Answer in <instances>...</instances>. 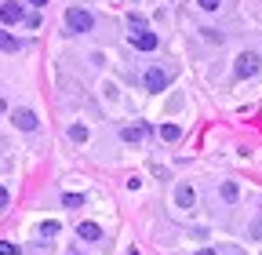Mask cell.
Wrapping results in <instances>:
<instances>
[{"mask_svg":"<svg viewBox=\"0 0 262 255\" xmlns=\"http://www.w3.org/2000/svg\"><path fill=\"white\" fill-rule=\"evenodd\" d=\"M0 18H4V22H22V18H26V11H22V4L8 0V4H0Z\"/></svg>","mask_w":262,"mask_h":255,"instance_id":"obj_5","label":"cell"},{"mask_svg":"<svg viewBox=\"0 0 262 255\" xmlns=\"http://www.w3.org/2000/svg\"><path fill=\"white\" fill-rule=\"evenodd\" d=\"M160 139H164V142H175V139H179V128H175V124H160Z\"/></svg>","mask_w":262,"mask_h":255,"instance_id":"obj_12","label":"cell"},{"mask_svg":"<svg viewBox=\"0 0 262 255\" xmlns=\"http://www.w3.org/2000/svg\"><path fill=\"white\" fill-rule=\"evenodd\" d=\"M11 120L22 128V132H33V128H37V113H33V110H15Z\"/></svg>","mask_w":262,"mask_h":255,"instance_id":"obj_7","label":"cell"},{"mask_svg":"<svg viewBox=\"0 0 262 255\" xmlns=\"http://www.w3.org/2000/svg\"><path fill=\"white\" fill-rule=\"evenodd\" d=\"M4 208H8V189L0 186V211H4Z\"/></svg>","mask_w":262,"mask_h":255,"instance_id":"obj_19","label":"cell"},{"mask_svg":"<svg viewBox=\"0 0 262 255\" xmlns=\"http://www.w3.org/2000/svg\"><path fill=\"white\" fill-rule=\"evenodd\" d=\"M258 62H262V58H258L255 51H244V55L237 58V77H255V73H258Z\"/></svg>","mask_w":262,"mask_h":255,"instance_id":"obj_2","label":"cell"},{"mask_svg":"<svg viewBox=\"0 0 262 255\" xmlns=\"http://www.w3.org/2000/svg\"><path fill=\"white\" fill-rule=\"evenodd\" d=\"M29 4H33V8H44V4H48V0H29Z\"/></svg>","mask_w":262,"mask_h":255,"instance_id":"obj_20","label":"cell"},{"mask_svg":"<svg viewBox=\"0 0 262 255\" xmlns=\"http://www.w3.org/2000/svg\"><path fill=\"white\" fill-rule=\"evenodd\" d=\"M196 4H201L204 11H219V4H222V0H196Z\"/></svg>","mask_w":262,"mask_h":255,"instance_id":"obj_18","label":"cell"},{"mask_svg":"<svg viewBox=\"0 0 262 255\" xmlns=\"http://www.w3.org/2000/svg\"><path fill=\"white\" fill-rule=\"evenodd\" d=\"M66 26H70V33H91L95 18H91L88 8H70L66 11Z\"/></svg>","mask_w":262,"mask_h":255,"instance_id":"obj_1","label":"cell"},{"mask_svg":"<svg viewBox=\"0 0 262 255\" xmlns=\"http://www.w3.org/2000/svg\"><path fill=\"white\" fill-rule=\"evenodd\" d=\"M40 233H44V237H55V233H58V222H55V219H51V222H44Z\"/></svg>","mask_w":262,"mask_h":255,"instance_id":"obj_16","label":"cell"},{"mask_svg":"<svg viewBox=\"0 0 262 255\" xmlns=\"http://www.w3.org/2000/svg\"><path fill=\"white\" fill-rule=\"evenodd\" d=\"M131 44H135L139 51H157V33H149V29H142V33H131Z\"/></svg>","mask_w":262,"mask_h":255,"instance_id":"obj_4","label":"cell"},{"mask_svg":"<svg viewBox=\"0 0 262 255\" xmlns=\"http://www.w3.org/2000/svg\"><path fill=\"white\" fill-rule=\"evenodd\" d=\"M127 255H139V248H131V251H127Z\"/></svg>","mask_w":262,"mask_h":255,"instance_id":"obj_22","label":"cell"},{"mask_svg":"<svg viewBox=\"0 0 262 255\" xmlns=\"http://www.w3.org/2000/svg\"><path fill=\"white\" fill-rule=\"evenodd\" d=\"M62 204H66V208H84V197H77V194H66V197H62Z\"/></svg>","mask_w":262,"mask_h":255,"instance_id":"obj_15","label":"cell"},{"mask_svg":"<svg viewBox=\"0 0 262 255\" xmlns=\"http://www.w3.org/2000/svg\"><path fill=\"white\" fill-rule=\"evenodd\" d=\"M219 194H222V201H237V186H233V182H222Z\"/></svg>","mask_w":262,"mask_h":255,"instance_id":"obj_13","label":"cell"},{"mask_svg":"<svg viewBox=\"0 0 262 255\" xmlns=\"http://www.w3.org/2000/svg\"><path fill=\"white\" fill-rule=\"evenodd\" d=\"M77 237H84V241H98V237H102V226H98V222H80V226H77Z\"/></svg>","mask_w":262,"mask_h":255,"instance_id":"obj_8","label":"cell"},{"mask_svg":"<svg viewBox=\"0 0 262 255\" xmlns=\"http://www.w3.org/2000/svg\"><path fill=\"white\" fill-rule=\"evenodd\" d=\"M127 29H131V33H142V29H149V26H146L142 15H127Z\"/></svg>","mask_w":262,"mask_h":255,"instance_id":"obj_11","label":"cell"},{"mask_svg":"<svg viewBox=\"0 0 262 255\" xmlns=\"http://www.w3.org/2000/svg\"><path fill=\"white\" fill-rule=\"evenodd\" d=\"M120 139H124V142H142V139H146V124H139V128H135V124H131V128H124V132H120Z\"/></svg>","mask_w":262,"mask_h":255,"instance_id":"obj_9","label":"cell"},{"mask_svg":"<svg viewBox=\"0 0 262 255\" xmlns=\"http://www.w3.org/2000/svg\"><path fill=\"white\" fill-rule=\"evenodd\" d=\"M70 139H73V142H84V139H88V128H84V124H73V128H70Z\"/></svg>","mask_w":262,"mask_h":255,"instance_id":"obj_14","label":"cell"},{"mask_svg":"<svg viewBox=\"0 0 262 255\" xmlns=\"http://www.w3.org/2000/svg\"><path fill=\"white\" fill-rule=\"evenodd\" d=\"M164 88H168V70H160V66L146 70V91H164Z\"/></svg>","mask_w":262,"mask_h":255,"instance_id":"obj_3","label":"cell"},{"mask_svg":"<svg viewBox=\"0 0 262 255\" xmlns=\"http://www.w3.org/2000/svg\"><path fill=\"white\" fill-rule=\"evenodd\" d=\"M0 51H22V40L18 37H11V33H4V29H0Z\"/></svg>","mask_w":262,"mask_h":255,"instance_id":"obj_10","label":"cell"},{"mask_svg":"<svg viewBox=\"0 0 262 255\" xmlns=\"http://www.w3.org/2000/svg\"><path fill=\"white\" fill-rule=\"evenodd\" d=\"M196 255H219V251H211V248H208V251H196Z\"/></svg>","mask_w":262,"mask_h":255,"instance_id":"obj_21","label":"cell"},{"mask_svg":"<svg viewBox=\"0 0 262 255\" xmlns=\"http://www.w3.org/2000/svg\"><path fill=\"white\" fill-rule=\"evenodd\" d=\"M175 204H179V208H193V204H196V194H193L189 182H182V186L175 189Z\"/></svg>","mask_w":262,"mask_h":255,"instance_id":"obj_6","label":"cell"},{"mask_svg":"<svg viewBox=\"0 0 262 255\" xmlns=\"http://www.w3.org/2000/svg\"><path fill=\"white\" fill-rule=\"evenodd\" d=\"M0 255H18V244H11V241H0Z\"/></svg>","mask_w":262,"mask_h":255,"instance_id":"obj_17","label":"cell"}]
</instances>
